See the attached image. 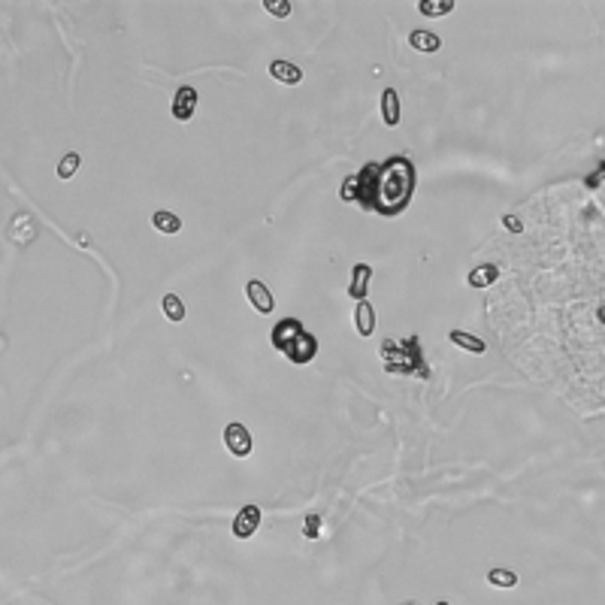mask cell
Here are the masks:
<instances>
[{"label": "cell", "mask_w": 605, "mask_h": 605, "mask_svg": "<svg viewBox=\"0 0 605 605\" xmlns=\"http://www.w3.org/2000/svg\"><path fill=\"white\" fill-rule=\"evenodd\" d=\"M418 185V170L405 155H394L381 164H363L354 176H348L339 188L345 203H358L363 212H376L385 218H396L409 209Z\"/></svg>", "instance_id": "6da1fadb"}, {"label": "cell", "mask_w": 605, "mask_h": 605, "mask_svg": "<svg viewBox=\"0 0 605 605\" xmlns=\"http://www.w3.org/2000/svg\"><path fill=\"white\" fill-rule=\"evenodd\" d=\"M381 360H385V372H394V376H418V378H430V369L424 363V354H421V342L418 336L409 339H387L381 345Z\"/></svg>", "instance_id": "7a4b0ae2"}, {"label": "cell", "mask_w": 605, "mask_h": 605, "mask_svg": "<svg viewBox=\"0 0 605 605\" xmlns=\"http://www.w3.org/2000/svg\"><path fill=\"white\" fill-rule=\"evenodd\" d=\"M281 354H285L291 363H297V367H306V363L315 360V354H318V339H315L309 330H300V333L285 345V351Z\"/></svg>", "instance_id": "3957f363"}, {"label": "cell", "mask_w": 605, "mask_h": 605, "mask_svg": "<svg viewBox=\"0 0 605 605\" xmlns=\"http://www.w3.org/2000/svg\"><path fill=\"white\" fill-rule=\"evenodd\" d=\"M225 445L234 457H248L252 454V433L243 424H227L225 430Z\"/></svg>", "instance_id": "277c9868"}, {"label": "cell", "mask_w": 605, "mask_h": 605, "mask_svg": "<svg viewBox=\"0 0 605 605\" xmlns=\"http://www.w3.org/2000/svg\"><path fill=\"white\" fill-rule=\"evenodd\" d=\"M261 527V505H245L234 518V536L236 538H252Z\"/></svg>", "instance_id": "5b68a950"}, {"label": "cell", "mask_w": 605, "mask_h": 605, "mask_svg": "<svg viewBox=\"0 0 605 605\" xmlns=\"http://www.w3.org/2000/svg\"><path fill=\"white\" fill-rule=\"evenodd\" d=\"M194 109H197V91L191 85H182L176 91V97H173V119L176 121H191L194 119Z\"/></svg>", "instance_id": "8992f818"}, {"label": "cell", "mask_w": 605, "mask_h": 605, "mask_svg": "<svg viewBox=\"0 0 605 605\" xmlns=\"http://www.w3.org/2000/svg\"><path fill=\"white\" fill-rule=\"evenodd\" d=\"M245 294H248V303L254 306V312H261V315H270L272 312V306H276V300H272V291L263 281H258V279H252L245 285Z\"/></svg>", "instance_id": "52a82bcc"}, {"label": "cell", "mask_w": 605, "mask_h": 605, "mask_svg": "<svg viewBox=\"0 0 605 605\" xmlns=\"http://www.w3.org/2000/svg\"><path fill=\"white\" fill-rule=\"evenodd\" d=\"M369 279H372V267L369 263H354L351 270V285H348V294L354 297V300H367V288H369Z\"/></svg>", "instance_id": "ba28073f"}, {"label": "cell", "mask_w": 605, "mask_h": 605, "mask_svg": "<svg viewBox=\"0 0 605 605\" xmlns=\"http://www.w3.org/2000/svg\"><path fill=\"white\" fill-rule=\"evenodd\" d=\"M303 330V324L297 318H285V321H279L276 327H272V345H276V351H285V345L291 342V339L297 336Z\"/></svg>", "instance_id": "9c48e42d"}, {"label": "cell", "mask_w": 605, "mask_h": 605, "mask_svg": "<svg viewBox=\"0 0 605 605\" xmlns=\"http://www.w3.org/2000/svg\"><path fill=\"white\" fill-rule=\"evenodd\" d=\"M354 327H358V333L363 339L372 336V330H376V309H372L369 300H360L354 306Z\"/></svg>", "instance_id": "30bf717a"}, {"label": "cell", "mask_w": 605, "mask_h": 605, "mask_svg": "<svg viewBox=\"0 0 605 605\" xmlns=\"http://www.w3.org/2000/svg\"><path fill=\"white\" fill-rule=\"evenodd\" d=\"M381 119H385L387 128H396L400 124V94L394 88L381 91Z\"/></svg>", "instance_id": "8fae6325"}, {"label": "cell", "mask_w": 605, "mask_h": 605, "mask_svg": "<svg viewBox=\"0 0 605 605\" xmlns=\"http://www.w3.org/2000/svg\"><path fill=\"white\" fill-rule=\"evenodd\" d=\"M270 76L279 79V82H285V85H297V82L303 79V70L297 67V64H291V61H272L270 64Z\"/></svg>", "instance_id": "7c38bea8"}, {"label": "cell", "mask_w": 605, "mask_h": 605, "mask_svg": "<svg viewBox=\"0 0 605 605\" xmlns=\"http://www.w3.org/2000/svg\"><path fill=\"white\" fill-rule=\"evenodd\" d=\"M409 43H412V49H418V52H424V55L439 52V49H442V40H439V34H433V30H424V28L412 30Z\"/></svg>", "instance_id": "4fadbf2b"}, {"label": "cell", "mask_w": 605, "mask_h": 605, "mask_svg": "<svg viewBox=\"0 0 605 605\" xmlns=\"http://www.w3.org/2000/svg\"><path fill=\"white\" fill-rule=\"evenodd\" d=\"M448 339H451V342L457 345V348H466V351H472V354H484V351H487V342H484V339L472 336V333H466V330H451Z\"/></svg>", "instance_id": "5bb4252c"}, {"label": "cell", "mask_w": 605, "mask_h": 605, "mask_svg": "<svg viewBox=\"0 0 605 605\" xmlns=\"http://www.w3.org/2000/svg\"><path fill=\"white\" fill-rule=\"evenodd\" d=\"M496 279H500V267H493V263H484V267H475L469 272V285L478 288V291H482V288H491Z\"/></svg>", "instance_id": "9a60e30c"}, {"label": "cell", "mask_w": 605, "mask_h": 605, "mask_svg": "<svg viewBox=\"0 0 605 605\" xmlns=\"http://www.w3.org/2000/svg\"><path fill=\"white\" fill-rule=\"evenodd\" d=\"M152 225L161 230V234H179V230H182V218H179L176 212H170V209H157L152 215Z\"/></svg>", "instance_id": "2e32d148"}, {"label": "cell", "mask_w": 605, "mask_h": 605, "mask_svg": "<svg viewBox=\"0 0 605 605\" xmlns=\"http://www.w3.org/2000/svg\"><path fill=\"white\" fill-rule=\"evenodd\" d=\"M161 309H164V315H167V321H173V324H179V321L185 318V303L179 300V294H164Z\"/></svg>", "instance_id": "e0dca14e"}, {"label": "cell", "mask_w": 605, "mask_h": 605, "mask_svg": "<svg viewBox=\"0 0 605 605\" xmlns=\"http://www.w3.org/2000/svg\"><path fill=\"white\" fill-rule=\"evenodd\" d=\"M421 15H430V19H439V15H448L454 10L451 0H439V3H433V0H421L418 3Z\"/></svg>", "instance_id": "ac0fdd59"}, {"label": "cell", "mask_w": 605, "mask_h": 605, "mask_svg": "<svg viewBox=\"0 0 605 605\" xmlns=\"http://www.w3.org/2000/svg\"><path fill=\"white\" fill-rule=\"evenodd\" d=\"M79 164H82V157L76 152L64 155L61 164H58V179H73V176H76V170H79Z\"/></svg>", "instance_id": "d6986e66"}, {"label": "cell", "mask_w": 605, "mask_h": 605, "mask_svg": "<svg viewBox=\"0 0 605 605\" xmlns=\"http://www.w3.org/2000/svg\"><path fill=\"white\" fill-rule=\"evenodd\" d=\"M487 581H491L493 587H515L518 584V575L509 569H491L487 572Z\"/></svg>", "instance_id": "ffe728a7"}, {"label": "cell", "mask_w": 605, "mask_h": 605, "mask_svg": "<svg viewBox=\"0 0 605 605\" xmlns=\"http://www.w3.org/2000/svg\"><path fill=\"white\" fill-rule=\"evenodd\" d=\"M263 10L270 15H276V19H288L291 15V3L288 0H263Z\"/></svg>", "instance_id": "44dd1931"}, {"label": "cell", "mask_w": 605, "mask_h": 605, "mask_svg": "<svg viewBox=\"0 0 605 605\" xmlns=\"http://www.w3.org/2000/svg\"><path fill=\"white\" fill-rule=\"evenodd\" d=\"M303 536H306V538H318V536H321V518H318V515H306V520H303Z\"/></svg>", "instance_id": "7402d4cb"}, {"label": "cell", "mask_w": 605, "mask_h": 605, "mask_svg": "<svg viewBox=\"0 0 605 605\" xmlns=\"http://www.w3.org/2000/svg\"><path fill=\"white\" fill-rule=\"evenodd\" d=\"M502 225H505V230H511V234H524V225H520V218H515V215H505Z\"/></svg>", "instance_id": "603a6c76"}, {"label": "cell", "mask_w": 605, "mask_h": 605, "mask_svg": "<svg viewBox=\"0 0 605 605\" xmlns=\"http://www.w3.org/2000/svg\"><path fill=\"white\" fill-rule=\"evenodd\" d=\"M436 605H451V602H445V599H442V602H436Z\"/></svg>", "instance_id": "cb8c5ba5"}, {"label": "cell", "mask_w": 605, "mask_h": 605, "mask_svg": "<svg viewBox=\"0 0 605 605\" xmlns=\"http://www.w3.org/2000/svg\"><path fill=\"white\" fill-rule=\"evenodd\" d=\"M400 605H415V602H400Z\"/></svg>", "instance_id": "d4e9b609"}]
</instances>
